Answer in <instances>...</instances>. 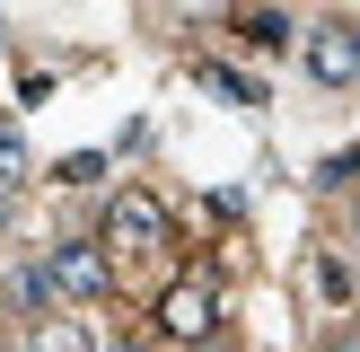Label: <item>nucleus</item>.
<instances>
[{"mask_svg":"<svg viewBox=\"0 0 360 352\" xmlns=\"http://www.w3.org/2000/svg\"><path fill=\"white\" fill-rule=\"evenodd\" d=\"M0 35H9V27H0Z\"/></svg>","mask_w":360,"mask_h":352,"instance_id":"obj_13","label":"nucleus"},{"mask_svg":"<svg viewBox=\"0 0 360 352\" xmlns=\"http://www.w3.org/2000/svg\"><path fill=\"white\" fill-rule=\"evenodd\" d=\"M299 62H308V80L352 88V80H360V27H352V18H326V27H308V35H299Z\"/></svg>","mask_w":360,"mask_h":352,"instance_id":"obj_2","label":"nucleus"},{"mask_svg":"<svg viewBox=\"0 0 360 352\" xmlns=\"http://www.w3.org/2000/svg\"><path fill=\"white\" fill-rule=\"evenodd\" d=\"M202 80H211V88H220V97H238V106H255V97H264V88H255V80H238V70H220V62H211V70H202Z\"/></svg>","mask_w":360,"mask_h":352,"instance_id":"obj_9","label":"nucleus"},{"mask_svg":"<svg viewBox=\"0 0 360 352\" xmlns=\"http://www.w3.org/2000/svg\"><path fill=\"white\" fill-rule=\"evenodd\" d=\"M352 238H360V211H352Z\"/></svg>","mask_w":360,"mask_h":352,"instance_id":"obj_12","label":"nucleus"},{"mask_svg":"<svg viewBox=\"0 0 360 352\" xmlns=\"http://www.w3.org/2000/svg\"><path fill=\"white\" fill-rule=\"evenodd\" d=\"M326 352H360V326H343V334H326Z\"/></svg>","mask_w":360,"mask_h":352,"instance_id":"obj_11","label":"nucleus"},{"mask_svg":"<svg viewBox=\"0 0 360 352\" xmlns=\"http://www.w3.org/2000/svg\"><path fill=\"white\" fill-rule=\"evenodd\" d=\"M246 44H264V53H281V44H290V27H281L273 9H255V18H246Z\"/></svg>","mask_w":360,"mask_h":352,"instance_id":"obj_8","label":"nucleus"},{"mask_svg":"<svg viewBox=\"0 0 360 352\" xmlns=\"http://www.w3.org/2000/svg\"><path fill=\"white\" fill-rule=\"evenodd\" d=\"M27 352H105V344H97V326H88V317L53 308V317H35V326H27Z\"/></svg>","mask_w":360,"mask_h":352,"instance_id":"obj_5","label":"nucleus"},{"mask_svg":"<svg viewBox=\"0 0 360 352\" xmlns=\"http://www.w3.org/2000/svg\"><path fill=\"white\" fill-rule=\"evenodd\" d=\"M97 176H105V158H97V150H79V158H62V185H97Z\"/></svg>","mask_w":360,"mask_h":352,"instance_id":"obj_10","label":"nucleus"},{"mask_svg":"<svg viewBox=\"0 0 360 352\" xmlns=\"http://www.w3.org/2000/svg\"><path fill=\"white\" fill-rule=\"evenodd\" d=\"M105 246H115V256H158V246H167V211H158L150 194H115V203H105Z\"/></svg>","mask_w":360,"mask_h":352,"instance_id":"obj_3","label":"nucleus"},{"mask_svg":"<svg viewBox=\"0 0 360 352\" xmlns=\"http://www.w3.org/2000/svg\"><path fill=\"white\" fill-rule=\"evenodd\" d=\"M18 185H27V141H18V132H0V229H9Z\"/></svg>","mask_w":360,"mask_h":352,"instance_id":"obj_7","label":"nucleus"},{"mask_svg":"<svg viewBox=\"0 0 360 352\" xmlns=\"http://www.w3.org/2000/svg\"><path fill=\"white\" fill-rule=\"evenodd\" d=\"M0 291H9V308H27V317H53V308H62L44 264H9V282H0Z\"/></svg>","mask_w":360,"mask_h":352,"instance_id":"obj_6","label":"nucleus"},{"mask_svg":"<svg viewBox=\"0 0 360 352\" xmlns=\"http://www.w3.org/2000/svg\"><path fill=\"white\" fill-rule=\"evenodd\" d=\"M44 273H53V299H62V308H88V299H105V291H115V273H105V256H97L88 238L44 246Z\"/></svg>","mask_w":360,"mask_h":352,"instance_id":"obj_1","label":"nucleus"},{"mask_svg":"<svg viewBox=\"0 0 360 352\" xmlns=\"http://www.w3.org/2000/svg\"><path fill=\"white\" fill-rule=\"evenodd\" d=\"M211 326H220V299H211V282H176L167 299H158V334H176V344H211Z\"/></svg>","mask_w":360,"mask_h":352,"instance_id":"obj_4","label":"nucleus"}]
</instances>
